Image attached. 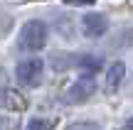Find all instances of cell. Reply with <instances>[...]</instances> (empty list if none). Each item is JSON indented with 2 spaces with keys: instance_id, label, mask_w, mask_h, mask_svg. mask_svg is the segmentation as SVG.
Listing matches in <instances>:
<instances>
[{
  "instance_id": "cell-1",
  "label": "cell",
  "mask_w": 133,
  "mask_h": 130,
  "mask_svg": "<svg viewBox=\"0 0 133 130\" xmlns=\"http://www.w3.org/2000/svg\"><path fill=\"white\" fill-rule=\"evenodd\" d=\"M47 44V25L42 20H30L25 22L22 32H20V47L30 49V52H39Z\"/></svg>"
},
{
  "instance_id": "cell-2",
  "label": "cell",
  "mask_w": 133,
  "mask_h": 130,
  "mask_svg": "<svg viewBox=\"0 0 133 130\" xmlns=\"http://www.w3.org/2000/svg\"><path fill=\"white\" fill-rule=\"evenodd\" d=\"M15 76H17L20 83L25 86H39L42 83V76H44V62L42 59H25V62L17 64L15 69Z\"/></svg>"
},
{
  "instance_id": "cell-3",
  "label": "cell",
  "mask_w": 133,
  "mask_h": 130,
  "mask_svg": "<svg viewBox=\"0 0 133 130\" xmlns=\"http://www.w3.org/2000/svg\"><path fill=\"white\" fill-rule=\"evenodd\" d=\"M81 29H84L86 37L96 39V37H101V34H106L109 20H106L101 12H86L84 17H81Z\"/></svg>"
},
{
  "instance_id": "cell-4",
  "label": "cell",
  "mask_w": 133,
  "mask_h": 130,
  "mask_svg": "<svg viewBox=\"0 0 133 130\" xmlns=\"http://www.w3.org/2000/svg\"><path fill=\"white\" fill-rule=\"evenodd\" d=\"M94 93H96L94 79H79V81L71 83V88H69V93H66V96H69L71 103H84V101H89Z\"/></svg>"
},
{
  "instance_id": "cell-5",
  "label": "cell",
  "mask_w": 133,
  "mask_h": 130,
  "mask_svg": "<svg viewBox=\"0 0 133 130\" xmlns=\"http://www.w3.org/2000/svg\"><path fill=\"white\" fill-rule=\"evenodd\" d=\"M126 76V64L123 62H114L109 69V74H106V81H109V88H118L121 81H123Z\"/></svg>"
},
{
  "instance_id": "cell-6",
  "label": "cell",
  "mask_w": 133,
  "mask_h": 130,
  "mask_svg": "<svg viewBox=\"0 0 133 130\" xmlns=\"http://www.w3.org/2000/svg\"><path fill=\"white\" fill-rule=\"evenodd\" d=\"M27 130H52V128H49V123L42 120V118H32L30 125H27Z\"/></svg>"
},
{
  "instance_id": "cell-7",
  "label": "cell",
  "mask_w": 133,
  "mask_h": 130,
  "mask_svg": "<svg viewBox=\"0 0 133 130\" xmlns=\"http://www.w3.org/2000/svg\"><path fill=\"white\" fill-rule=\"evenodd\" d=\"M66 130H99V128H96V123H74Z\"/></svg>"
},
{
  "instance_id": "cell-8",
  "label": "cell",
  "mask_w": 133,
  "mask_h": 130,
  "mask_svg": "<svg viewBox=\"0 0 133 130\" xmlns=\"http://www.w3.org/2000/svg\"><path fill=\"white\" fill-rule=\"evenodd\" d=\"M64 3H71V5H91L94 0H64Z\"/></svg>"
},
{
  "instance_id": "cell-9",
  "label": "cell",
  "mask_w": 133,
  "mask_h": 130,
  "mask_svg": "<svg viewBox=\"0 0 133 130\" xmlns=\"http://www.w3.org/2000/svg\"><path fill=\"white\" fill-rule=\"evenodd\" d=\"M123 130H133V118H131V120H126V125H123Z\"/></svg>"
}]
</instances>
